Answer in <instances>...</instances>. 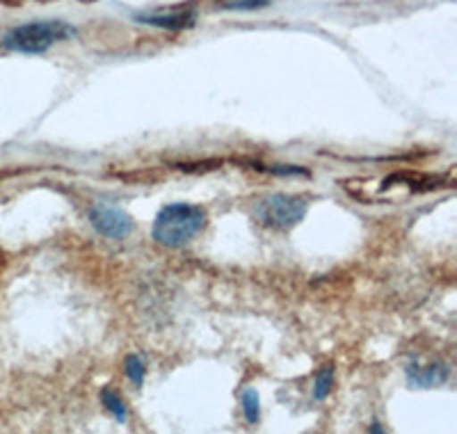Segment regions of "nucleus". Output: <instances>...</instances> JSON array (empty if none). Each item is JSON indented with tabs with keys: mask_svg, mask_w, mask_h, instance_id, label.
<instances>
[{
	"mask_svg": "<svg viewBox=\"0 0 457 434\" xmlns=\"http://www.w3.org/2000/svg\"><path fill=\"white\" fill-rule=\"evenodd\" d=\"M407 375H410V382L414 387H423V388H430L435 384H442L446 380L448 371L444 366H428V368H416L410 366L407 368Z\"/></svg>",
	"mask_w": 457,
	"mask_h": 434,
	"instance_id": "423d86ee",
	"label": "nucleus"
},
{
	"mask_svg": "<svg viewBox=\"0 0 457 434\" xmlns=\"http://www.w3.org/2000/svg\"><path fill=\"white\" fill-rule=\"evenodd\" d=\"M101 403L105 405V409H108V412L112 413L114 419L120 421V423H124V421H126V416H129V412H126V405H124V400H121L120 396H117V393L112 391V388H110V387H105L104 391H101Z\"/></svg>",
	"mask_w": 457,
	"mask_h": 434,
	"instance_id": "0eeeda50",
	"label": "nucleus"
},
{
	"mask_svg": "<svg viewBox=\"0 0 457 434\" xmlns=\"http://www.w3.org/2000/svg\"><path fill=\"white\" fill-rule=\"evenodd\" d=\"M332 382H334V368L325 366L320 372H318L316 382H313V398L316 400H325L332 391Z\"/></svg>",
	"mask_w": 457,
	"mask_h": 434,
	"instance_id": "1a4fd4ad",
	"label": "nucleus"
},
{
	"mask_svg": "<svg viewBox=\"0 0 457 434\" xmlns=\"http://www.w3.org/2000/svg\"><path fill=\"white\" fill-rule=\"evenodd\" d=\"M309 202L297 195H268L256 202L254 215L261 224L270 229H291L307 215Z\"/></svg>",
	"mask_w": 457,
	"mask_h": 434,
	"instance_id": "7ed1b4c3",
	"label": "nucleus"
},
{
	"mask_svg": "<svg viewBox=\"0 0 457 434\" xmlns=\"http://www.w3.org/2000/svg\"><path fill=\"white\" fill-rule=\"evenodd\" d=\"M76 37V28L60 19H48V21H32L16 26L3 39V46L16 53H46L53 44L67 42Z\"/></svg>",
	"mask_w": 457,
	"mask_h": 434,
	"instance_id": "f03ea898",
	"label": "nucleus"
},
{
	"mask_svg": "<svg viewBox=\"0 0 457 434\" xmlns=\"http://www.w3.org/2000/svg\"><path fill=\"white\" fill-rule=\"evenodd\" d=\"M370 432H385V428H382V425H378V423H373V425H370Z\"/></svg>",
	"mask_w": 457,
	"mask_h": 434,
	"instance_id": "ddd939ff",
	"label": "nucleus"
},
{
	"mask_svg": "<svg viewBox=\"0 0 457 434\" xmlns=\"http://www.w3.org/2000/svg\"><path fill=\"white\" fill-rule=\"evenodd\" d=\"M259 170H268V171H272V174H277V176H295V174L307 176L309 174L307 170H302V167H295V165H272V167H261L259 165Z\"/></svg>",
	"mask_w": 457,
	"mask_h": 434,
	"instance_id": "f8f14e48",
	"label": "nucleus"
},
{
	"mask_svg": "<svg viewBox=\"0 0 457 434\" xmlns=\"http://www.w3.org/2000/svg\"><path fill=\"white\" fill-rule=\"evenodd\" d=\"M89 222L101 236L112 240L126 238L130 231H133V220L126 211H121L120 206H112V204H96L89 211Z\"/></svg>",
	"mask_w": 457,
	"mask_h": 434,
	"instance_id": "20e7f679",
	"label": "nucleus"
},
{
	"mask_svg": "<svg viewBox=\"0 0 457 434\" xmlns=\"http://www.w3.org/2000/svg\"><path fill=\"white\" fill-rule=\"evenodd\" d=\"M124 371H126V378L130 380V382L136 384V387H142V382H145V362H142L137 355H129L124 362Z\"/></svg>",
	"mask_w": 457,
	"mask_h": 434,
	"instance_id": "9d476101",
	"label": "nucleus"
},
{
	"mask_svg": "<svg viewBox=\"0 0 457 434\" xmlns=\"http://www.w3.org/2000/svg\"><path fill=\"white\" fill-rule=\"evenodd\" d=\"M240 400H243V412H245V419H247V423L256 425L261 419V407H259V396H256L254 388H245L243 396H240Z\"/></svg>",
	"mask_w": 457,
	"mask_h": 434,
	"instance_id": "6e6552de",
	"label": "nucleus"
},
{
	"mask_svg": "<svg viewBox=\"0 0 457 434\" xmlns=\"http://www.w3.org/2000/svg\"><path fill=\"white\" fill-rule=\"evenodd\" d=\"M270 5V0H222V10H261Z\"/></svg>",
	"mask_w": 457,
	"mask_h": 434,
	"instance_id": "9b49d317",
	"label": "nucleus"
},
{
	"mask_svg": "<svg viewBox=\"0 0 457 434\" xmlns=\"http://www.w3.org/2000/svg\"><path fill=\"white\" fill-rule=\"evenodd\" d=\"M208 217L202 206L170 204L154 220V240L165 247H183L204 231Z\"/></svg>",
	"mask_w": 457,
	"mask_h": 434,
	"instance_id": "f257e3e1",
	"label": "nucleus"
},
{
	"mask_svg": "<svg viewBox=\"0 0 457 434\" xmlns=\"http://www.w3.org/2000/svg\"><path fill=\"white\" fill-rule=\"evenodd\" d=\"M197 14L195 12H174V14H146L137 16V21L146 23V26L165 28V30H183V28L195 26Z\"/></svg>",
	"mask_w": 457,
	"mask_h": 434,
	"instance_id": "39448f33",
	"label": "nucleus"
}]
</instances>
